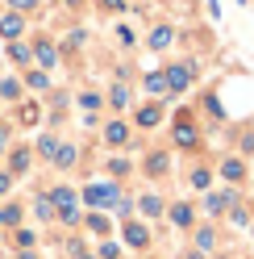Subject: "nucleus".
I'll return each mask as SVG.
<instances>
[{"label": "nucleus", "mask_w": 254, "mask_h": 259, "mask_svg": "<svg viewBox=\"0 0 254 259\" xmlns=\"http://www.w3.org/2000/svg\"><path fill=\"white\" fill-rule=\"evenodd\" d=\"M84 201L96 205V209L117 205V184H88V188H84Z\"/></svg>", "instance_id": "nucleus-5"}, {"label": "nucleus", "mask_w": 254, "mask_h": 259, "mask_svg": "<svg viewBox=\"0 0 254 259\" xmlns=\"http://www.w3.org/2000/svg\"><path fill=\"white\" fill-rule=\"evenodd\" d=\"M17 259H38V255H34V251H21V255H17Z\"/></svg>", "instance_id": "nucleus-43"}, {"label": "nucleus", "mask_w": 254, "mask_h": 259, "mask_svg": "<svg viewBox=\"0 0 254 259\" xmlns=\"http://www.w3.org/2000/svg\"><path fill=\"white\" fill-rule=\"evenodd\" d=\"M117 255H121L117 242H100V259H117Z\"/></svg>", "instance_id": "nucleus-32"}, {"label": "nucleus", "mask_w": 254, "mask_h": 259, "mask_svg": "<svg viewBox=\"0 0 254 259\" xmlns=\"http://www.w3.org/2000/svg\"><path fill=\"white\" fill-rule=\"evenodd\" d=\"M17 92H21L17 79H5V84H0V96H9V101H17Z\"/></svg>", "instance_id": "nucleus-30"}, {"label": "nucleus", "mask_w": 254, "mask_h": 259, "mask_svg": "<svg viewBox=\"0 0 254 259\" xmlns=\"http://www.w3.org/2000/svg\"><path fill=\"white\" fill-rule=\"evenodd\" d=\"M5 222L17 226V222H21V209H17V205H5Z\"/></svg>", "instance_id": "nucleus-35"}, {"label": "nucleus", "mask_w": 254, "mask_h": 259, "mask_svg": "<svg viewBox=\"0 0 254 259\" xmlns=\"http://www.w3.org/2000/svg\"><path fill=\"white\" fill-rule=\"evenodd\" d=\"M196 247L200 251H213L217 247V230H213V226H196Z\"/></svg>", "instance_id": "nucleus-16"}, {"label": "nucleus", "mask_w": 254, "mask_h": 259, "mask_svg": "<svg viewBox=\"0 0 254 259\" xmlns=\"http://www.w3.org/2000/svg\"><path fill=\"white\" fill-rule=\"evenodd\" d=\"M108 171H113V176H125V171H130V163H125V159H113V163H108Z\"/></svg>", "instance_id": "nucleus-38"}, {"label": "nucleus", "mask_w": 254, "mask_h": 259, "mask_svg": "<svg viewBox=\"0 0 254 259\" xmlns=\"http://www.w3.org/2000/svg\"><path fill=\"white\" fill-rule=\"evenodd\" d=\"M9 188H13V180H9V171H0V197H5Z\"/></svg>", "instance_id": "nucleus-41"}, {"label": "nucleus", "mask_w": 254, "mask_h": 259, "mask_svg": "<svg viewBox=\"0 0 254 259\" xmlns=\"http://www.w3.org/2000/svg\"><path fill=\"white\" fill-rule=\"evenodd\" d=\"M117 42H121V46H134V29H125V25H117Z\"/></svg>", "instance_id": "nucleus-36"}, {"label": "nucleus", "mask_w": 254, "mask_h": 259, "mask_svg": "<svg viewBox=\"0 0 254 259\" xmlns=\"http://www.w3.org/2000/svg\"><path fill=\"white\" fill-rule=\"evenodd\" d=\"M25 29V21H21V13H9V17H0V38H17Z\"/></svg>", "instance_id": "nucleus-13"}, {"label": "nucleus", "mask_w": 254, "mask_h": 259, "mask_svg": "<svg viewBox=\"0 0 254 259\" xmlns=\"http://www.w3.org/2000/svg\"><path fill=\"white\" fill-rule=\"evenodd\" d=\"M138 209H142V213H146V218H163V213H167L163 197H154V192H146V197L138 201Z\"/></svg>", "instance_id": "nucleus-12"}, {"label": "nucleus", "mask_w": 254, "mask_h": 259, "mask_svg": "<svg viewBox=\"0 0 254 259\" xmlns=\"http://www.w3.org/2000/svg\"><path fill=\"white\" fill-rule=\"evenodd\" d=\"M171 42H175V29H171V25H154V29H150V38H146L150 51H167Z\"/></svg>", "instance_id": "nucleus-9"}, {"label": "nucleus", "mask_w": 254, "mask_h": 259, "mask_svg": "<svg viewBox=\"0 0 254 259\" xmlns=\"http://www.w3.org/2000/svg\"><path fill=\"white\" fill-rule=\"evenodd\" d=\"M167 218L175 222L179 230H192V226H196V205H187V201H175V205L167 209Z\"/></svg>", "instance_id": "nucleus-7"}, {"label": "nucleus", "mask_w": 254, "mask_h": 259, "mask_svg": "<svg viewBox=\"0 0 254 259\" xmlns=\"http://www.w3.org/2000/svg\"><path fill=\"white\" fill-rule=\"evenodd\" d=\"M5 142H9V130H0V155H5Z\"/></svg>", "instance_id": "nucleus-42"}, {"label": "nucleus", "mask_w": 254, "mask_h": 259, "mask_svg": "<svg viewBox=\"0 0 254 259\" xmlns=\"http://www.w3.org/2000/svg\"><path fill=\"white\" fill-rule=\"evenodd\" d=\"M104 142L108 147H130V125L125 121H108L104 125Z\"/></svg>", "instance_id": "nucleus-8"}, {"label": "nucleus", "mask_w": 254, "mask_h": 259, "mask_svg": "<svg viewBox=\"0 0 254 259\" xmlns=\"http://www.w3.org/2000/svg\"><path fill=\"white\" fill-rule=\"evenodd\" d=\"M75 159H79V151L71 147V142H62V147H58V155H54V163H58V167H71Z\"/></svg>", "instance_id": "nucleus-18"}, {"label": "nucleus", "mask_w": 254, "mask_h": 259, "mask_svg": "<svg viewBox=\"0 0 254 259\" xmlns=\"http://www.w3.org/2000/svg\"><path fill=\"white\" fill-rule=\"evenodd\" d=\"M163 75H167V88L179 96V92H187V88H192V79H196V67H192V63H175V67H167Z\"/></svg>", "instance_id": "nucleus-3"}, {"label": "nucleus", "mask_w": 254, "mask_h": 259, "mask_svg": "<svg viewBox=\"0 0 254 259\" xmlns=\"http://www.w3.org/2000/svg\"><path fill=\"white\" fill-rule=\"evenodd\" d=\"M108 101H113V109H125V105H130V88H125V84H117L113 92H108Z\"/></svg>", "instance_id": "nucleus-22"}, {"label": "nucleus", "mask_w": 254, "mask_h": 259, "mask_svg": "<svg viewBox=\"0 0 254 259\" xmlns=\"http://www.w3.org/2000/svg\"><path fill=\"white\" fill-rule=\"evenodd\" d=\"M233 205H242L237 188H225V192H204V213H209V218L225 213V209H233Z\"/></svg>", "instance_id": "nucleus-1"}, {"label": "nucleus", "mask_w": 254, "mask_h": 259, "mask_svg": "<svg viewBox=\"0 0 254 259\" xmlns=\"http://www.w3.org/2000/svg\"><path fill=\"white\" fill-rule=\"evenodd\" d=\"M9 163H13V171L21 176V171L29 167V151H13V159H9Z\"/></svg>", "instance_id": "nucleus-26"}, {"label": "nucleus", "mask_w": 254, "mask_h": 259, "mask_svg": "<svg viewBox=\"0 0 254 259\" xmlns=\"http://www.w3.org/2000/svg\"><path fill=\"white\" fill-rule=\"evenodd\" d=\"M250 234H254V222H250Z\"/></svg>", "instance_id": "nucleus-46"}, {"label": "nucleus", "mask_w": 254, "mask_h": 259, "mask_svg": "<svg viewBox=\"0 0 254 259\" xmlns=\"http://www.w3.org/2000/svg\"><path fill=\"white\" fill-rule=\"evenodd\" d=\"M229 218H233V226H246V222H250V209H246V205H233Z\"/></svg>", "instance_id": "nucleus-28"}, {"label": "nucleus", "mask_w": 254, "mask_h": 259, "mask_svg": "<svg viewBox=\"0 0 254 259\" xmlns=\"http://www.w3.org/2000/svg\"><path fill=\"white\" fill-rule=\"evenodd\" d=\"M167 167H171V155H167V151H154V155L146 159V171H150V176H167Z\"/></svg>", "instance_id": "nucleus-14"}, {"label": "nucleus", "mask_w": 254, "mask_h": 259, "mask_svg": "<svg viewBox=\"0 0 254 259\" xmlns=\"http://www.w3.org/2000/svg\"><path fill=\"white\" fill-rule=\"evenodd\" d=\"M21 121L34 125V121H38V105H25V109H21Z\"/></svg>", "instance_id": "nucleus-34"}, {"label": "nucleus", "mask_w": 254, "mask_h": 259, "mask_svg": "<svg viewBox=\"0 0 254 259\" xmlns=\"http://www.w3.org/2000/svg\"><path fill=\"white\" fill-rule=\"evenodd\" d=\"M146 92H150V96H167V92H171V88H167V75H163V71H150V75H146Z\"/></svg>", "instance_id": "nucleus-15"}, {"label": "nucleus", "mask_w": 254, "mask_h": 259, "mask_svg": "<svg viewBox=\"0 0 254 259\" xmlns=\"http://www.w3.org/2000/svg\"><path fill=\"white\" fill-rule=\"evenodd\" d=\"M79 42H84V29H75V34H67V42H62V46H67V51H75Z\"/></svg>", "instance_id": "nucleus-37"}, {"label": "nucleus", "mask_w": 254, "mask_h": 259, "mask_svg": "<svg viewBox=\"0 0 254 259\" xmlns=\"http://www.w3.org/2000/svg\"><path fill=\"white\" fill-rule=\"evenodd\" d=\"M29 88H50V75H46V71H29Z\"/></svg>", "instance_id": "nucleus-27"}, {"label": "nucleus", "mask_w": 254, "mask_h": 259, "mask_svg": "<svg viewBox=\"0 0 254 259\" xmlns=\"http://www.w3.org/2000/svg\"><path fill=\"white\" fill-rule=\"evenodd\" d=\"M242 151H246V155H254V134H250V130L242 134Z\"/></svg>", "instance_id": "nucleus-39"}, {"label": "nucleus", "mask_w": 254, "mask_h": 259, "mask_svg": "<svg viewBox=\"0 0 254 259\" xmlns=\"http://www.w3.org/2000/svg\"><path fill=\"white\" fill-rule=\"evenodd\" d=\"M58 147H62V142H58V138H50V134H42V138H38V155H46V159H54V155H58Z\"/></svg>", "instance_id": "nucleus-19"}, {"label": "nucleus", "mask_w": 254, "mask_h": 259, "mask_svg": "<svg viewBox=\"0 0 254 259\" xmlns=\"http://www.w3.org/2000/svg\"><path fill=\"white\" fill-rule=\"evenodd\" d=\"M88 226H92L96 234H104V230H108V218H104V213H92V218H88Z\"/></svg>", "instance_id": "nucleus-31"}, {"label": "nucleus", "mask_w": 254, "mask_h": 259, "mask_svg": "<svg viewBox=\"0 0 254 259\" xmlns=\"http://www.w3.org/2000/svg\"><path fill=\"white\" fill-rule=\"evenodd\" d=\"M79 109H84V113H96V109H100V96H96V92H84V96H79Z\"/></svg>", "instance_id": "nucleus-23"}, {"label": "nucleus", "mask_w": 254, "mask_h": 259, "mask_svg": "<svg viewBox=\"0 0 254 259\" xmlns=\"http://www.w3.org/2000/svg\"><path fill=\"white\" fill-rule=\"evenodd\" d=\"M0 222H5V205H0Z\"/></svg>", "instance_id": "nucleus-44"}, {"label": "nucleus", "mask_w": 254, "mask_h": 259, "mask_svg": "<svg viewBox=\"0 0 254 259\" xmlns=\"http://www.w3.org/2000/svg\"><path fill=\"white\" fill-rule=\"evenodd\" d=\"M34 213H38V218H46V222L54 218V201H50V192H46V197H38V205H34Z\"/></svg>", "instance_id": "nucleus-21"}, {"label": "nucleus", "mask_w": 254, "mask_h": 259, "mask_svg": "<svg viewBox=\"0 0 254 259\" xmlns=\"http://www.w3.org/2000/svg\"><path fill=\"white\" fill-rule=\"evenodd\" d=\"M187 180H192V188L209 192V184H213V171H209V167H192V176H187Z\"/></svg>", "instance_id": "nucleus-17"}, {"label": "nucleus", "mask_w": 254, "mask_h": 259, "mask_svg": "<svg viewBox=\"0 0 254 259\" xmlns=\"http://www.w3.org/2000/svg\"><path fill=\"white\" fill-rule=\"evenodd\" d=\"M9 5L17 9V13H34V9H38V0H9Z\"/></svg>", "instance_id": "nucleus-33"}, {"label": "nucleus", "mask_w": 254, "mask_h": 259, "mask_svg": "<svg viewBox=\"0 0 254 259\" xmlns=\"http://www.w3.org/2000/svg\"><path fill=\"white\" fill-rule=\"evenodd\" d=\"M204 109H209V113H213V117H217V121H225V109H221V101H217V96H213V92H209V96H204Z\"/></svg>", "instance_id": "nucleus-24"}, {"label": "nucleus", "mask_w": 254, "mask_h": 259, "mask_svg": "<svg viewBox=\"0 0 254 259\" xmlns=\"http://www.w3.org/2000/svg\"><path fill=\"white\" fill-rule=\"evenodd\" d=\"M134 121H138L142 130H154L158 121H163V105H142V109L134 113Z\"/></svg>", "instance_id": "nucleus-10"}, {"label": "nucleus", "mask_w": 254, "mask_h": 259, "mask_svg": "<svg viewBox=\"0 0 254 259\" xmlns=\"http://www.w3.org/2000/svg\"><path fill=\"white\" fill-rule=\"evenodd\" d=\"M125 242H130V247H146L150 242V230L142 222H125Z\"/></svg>", "instance_id": "nucleus-11"}, {"label": "nucleus", "mask_w": 254, "mask_h": 259, "mask_svg": "<svg viewBox=\"0 0 254 259\" xmlns=\"http://www.w3.org/2000/svg\"><path fill=\"white\" fill-rule=\"evenodd\" d=\"M104 9H130V0H100Z\"/></svg>", "instance_id": "nucleus-40"}, {"label": "nucleus", "mask_w": 254, "mask_h": 259, "mask_svg": "<svg viewBox=\"0 0 254 259\" xmlns=\"http://www.w3.org/2000/svg\"><path fill=\"white\" fill-rule=\"evenodd\" d=\"M221 180H225L229 188H237L246 180V159L242 155H229V159H221Z\"/></svg>", "instance_id": "nucleus-6"}, {"label": "nucleus", "mask_w": 254, "mask_h": 259, "mask_svg": "<svg viewBox=\"0 0 254 259\" xmlns=\"http://www.w3.org/2000/svg\"><path fill=\"white\" fill-rule=\"evenodd\" d=\"M171 138H175V147H183V151L200 147V130L192 125V117H187V113H179V117H175V130H171Z\"/></svg>", "instance_id": "nucleus-2"}, {"label": "nucleus", "mask_w": 254, "mask_h": 259, "mask_svg": "<svg viewBox=\"0 0 254 259\" xmlns=\"http://www.w3.org/2000/svg\"><path fill=\"white\" fill-rule=\"evenodd\" d=\"M34 55H38V59H42V63H46V67H50V63H54V59H58V51H54V46H50V42H46V38H42V42H38V46H34Z\"/></svg>", "instance_id": "nucleus-20"}, {"label": "nucleus", "mask_w": 254, "mask_h": 259, "mask_svg": "<svg viewBox=\"0 0 254 259\" xmlns=\"http://www.w3.org/2000/svg\"><path fill=\"white\" fill-rule=\"evenodd\" d=\"M67 5H71V9H75V5H79V0H67Z\"/></svg>", "instance_id": "nucleus-45"}, {"label": "nucleus", "mask_w": 254, "mask_h": 259, "mask_svg": "<svg viewBox=\"0 0 254 259\" xmlns=\"http://www.w3.org/2000/svg\"><path fill=\"white\" fill-rule=\"evenodd\" d=\"M29 55H34V51H29V46H21V42H9V59H17V63H25Z\"/></svg>", "instance_id": "nucleus-25"}, {"label": "nucleus", "mask_w": 254, "mask_h": 259, "mask_svg": "<svg viewBox=\"0 0 254 259\" xmlns=\"http://www.w3.org/2000/svg\"><path fill=\"white\" fill-rule=\"evenodd\" d=\"M50 201H54V209H58L62 222H79V197H75L71 188H54Z\"/></svg>", "instance_id": "nucleus-4"}, {"label": "nucleus", "mask_w": 254, "mask_h": 259, "mask_svg": "<svg viewBox=\"0 0 254 259\" xmlns=\"http://www.w3.org/2000/svg\"><path fill=\"white\" fill-rule=\"evenodd\" d=\"M13 242H17V247H21V251H29V247H34V242H38V238H34V234H29V230H17V234H13Z\"/></svg>", "instance_id": "nucleus-29"}]
</instances>
